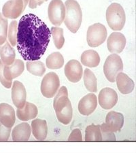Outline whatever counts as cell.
Masks as SVG:
<instances>
[{
	"instance_id": "obj_1",
	"label": "cell",
	"mask_w": 136,
	"mask_h": 153,
	"mask_svg": "<svg viewBox=\"0 0 136 153\" xmlns=\"http://www.w3.org/2000/svg\"><path fill=\"white\" fill-rule=\"evenodd\" d=\"M51 36V30L38 16L25 14L18 25L17 50L25 60H39L45 53Z\"/></svg>"
},
{
	"instance_id": "obj_2",
	"label": "cell",
	"mask_w": 136,
	"mask_h": 153,
	"mask_svg": "<svg viewBox=\"0 0 136 153\" xmlns=\"http://www.w3.org/2000/svg\"><path fill=\"white\" fill-rule=\"evenodd\" d=\"M53 107L59 121L64 125H68L72 119L73 110L65 86H62L59 90L54 99Z\"/></svg>"
},
{
	"instance_id": "obj_3",
	"label": "cell",
	"mask_w": 136,
	"mask_h": 153,
	"mask_svg": "<svg viewBox=\"0 0 136 153\" xmlns=\"http://www.w3.org/2000/svg\"><path fill=\"white\" fill-rule=\"evenodd\" d=\"M64 23L71 33H76L80 29L82 21L80 6L76 0H66Z\"/></svg>"
},
{
	"instance_id": "obj_4",
	"label": "cell",
	"mask_w": 136,
	"mask_h": 153,
	"mask_svg": "<svg viewBox=\"0 0 136 153\" xmlns=\"http://www.w3.org/2000/svg\"><path fill=\"white\" fill-rule=\"evenodd\" d=\"M106 21L114 31H120L124 27L126 16L124 9L120 4L112 3L106 10Z\"/></svg>"
},
{
	"instance_id": "obj_5",
	"label": "cell",
	"mask_w": 136,
	"mask_h": 153,
	"mask_svg": "<svg viewBox=\"0 0 136 153\" xmlns=\"http://www.w3.org/2000/svg\"><path fill=\"white\" fill-rule=\"evenodd\" d=\"M123 70V63L120 56L112 54L108 56L103 65V72L108 81L114 82L117 74Z\"/></svg>"
},
{
	"instance_id": "obj_6",
	"label": "cell",
	"mask_w": 136,
	"mask_h": 153,
	"mask_svg": "<svg viewBox=\"0 0 136 153\" xmlns=\"http://www.w3.org/2000/svg\"><path fill=\"white\" fill-rule=\"evenodd\" d=\"M107 36V29L103 25L99 23L93 24L88 27L86 34L88 45L93 48L97 47L104 42Z\"/></svg>"
},
{
	"instance_id": "obj_7",
	"label": "cell",
	"mask_w": 136,
	"mask_h": 153,
	"mask_svg": "<svg viewBox=\"0 0 136 153\" xmlns=\"http://www.w3.org/2000/svg\"><path fill=\"white\" fill-rule=\"evenodd\" d=\"M60 80L58 75L54 72H49L43 78L41 83V93L44 97L53 98L57 93Z\"/></svg>"
},
{
	"instance_id": "obj_8",
	"label": "cell",
	"mask_w": 136,
	"mask_h": 153,
	"mask_svg": "<svg viewBox=\"0 0 136 153\" xmlns=\"http://www.w3.org/2000/svg\"><path fill=\"white\" fill-rule=\"evenodd\" d=\"M48 16L51 23L60 26L65 16V6L61 0H52L48 5Z\"/></svg>"
},
{
	"instance_id": "obj_9",
	"label": "cell",
	"mask_w": 136,
	"mask_h": 153,
	"mask_svg": "<svg viewBox=\"0 0 136 153\" xmlns=\"http://www.w3.org/2000/svg\"><path fill=\"white\" fill-rule=\"evenodd\" d=\"M28 2L29 0H9L2 8L3 16L7 19H17L25 10Z\"/></svg>"
},
{
	"instance_id": "obj_10",
	"label": "cell",
	"mask_w": 136,
	"mask_h": 153,
	"mask_svg": "<svg viewBox=\"0 0 136 153\" xmlns=\"http://www.w3.org/2000/svg\"><path fill=\"white\" fill-rule=\"evenodd\" d=\"M99 103L105 110H110L115 106L118 102V95L111 88H104L99 93Z\"/></svg>"
},
{
	"instance_id": "obj_11",
	"label": "cell",
	"mask_w": 136,
	"mask_h": 153,
	"mask_svg": "<svg viewBox=\"0 0 136 153\" xmlns=\"http://www.w3.org/2000/svg\"><path fill=\"white\" fill-rule=\"evenodd\" d=\"M65 74L71 82L77 83L81 80L83 74V70L78 61L72 59L68 61L65 66Z\"/></svg>"
},
{
	"instance_id": "obj_12",
	"label": "cell",
	"mask_w": 136,
	"mask_h": 153,
	"mask_svg": "<svg viewBox=\"0 0 136 153\" xmlns=\"http://www.w3.org/2000/svg\"><path fill=\"white\" fill-rule=\"evenodd\" d=\"M97 106V98L94 93H88L80 100L78 111L82 115L89 116L93 114Z\"/></svg>"
},
{
	"instance_id": "obj_13",
	"label": "cell",
	"mask_w": 136,
	"mask_h": 153,
	"mask_svg": "<svg viewBox=\"0 0 136 153\" xmlns=\"http://www.w3.org/2000/svg\"><path fill=\"white\" fill-rule=\"evenodd\" d=\"M126 45V38L123 33L113 32L109 36L107 41L108 51L111 53H122Z\"/></svg>"
},
{
	"instance_id": "obj_14",
	"label": "cell",
	"mask_w": 136,
	"mask_h": 153,
	"mask_svg": "<svg viewBox=\"0 0 136 153\" xmlns=\"http://www.w3.org/2000/svg\"><path fill=\"white\" fill-rule=\"evenodd\" d=\"M26 99V89L23 83L14 81L12 87V100L14 105L19 109H21L25 105Z\"/></svg>"
},
{
	"instance_id": "obj_15",
	"label": "cell",
	"mask_w": 136,
	"mask_h": 153,
	"mask_svg": "<svg viewBox=\"0 0 136 153\" xmlns=\"http://www.w3.org/2000/svg\"><path fill=\"white\" fill-rule=\"evenodd\" d=\"M15 111L8 103H0V123L5 127L12 128L15 123Z\"/></svg>"
},
{
	"instance_id": "obj_16",
	"label": "cell",
	"mask_w": 136,
	"mask_h": 153,
	"mask_svg": "<svg viewBox=\"0 0 136 153\" xmlns=\"http://www.w3.org/2000/svg\"><path fill=\"white\" fill-rule=\"evenodd\" d=\"M105 124L106 127L111 131H119L124 125V117L121 113L111 111L106 116Z\"/></svg>"
},
{
	"instance_id": "obj_17",
	"label": "cell",
	"mask_w": 136,
	"mask_h": 153,
	"mask_svg": "<svg viewBox=\"0 0 136 153\" xmlns=\"http://www.w3.org/2000/svg\"><path fill=\"white\" fill-rule=\"evenodd\" d=\"M25 70L24 63L22 60L16 59L14 63L10 65H4V75L6 79L11 80L21 75Z\"/></svg>"
},
{
	"instance_id": "obj_18",
	"label": "cell",
	"mask_w": 136,
	"mask_h": 153,
	"mask_svg": "<svg viewBox=\"0 0 136 153\" xmlns=\"http://www.w3.org/2000/svg\"><path fill=\"white\" fill-rule=\"evenodd\" d=\"M31 129L28 123H23L16 125L12 132V138L14 142L28 141L31 136Z\"/></svg>"
},
{
	"instance_id": "obj_19",
	"label": "cell",
	"mask_w": 136,
	"mask_h": 153,
	"mask_svg": "<svg viewBox=\"0 0 136 153\" xmlns=\"http://www.w3.org/2000/svg\"><path fill=\"white\" fill-rule=\"evenodd\" d=\"M117 87L123 95H127L132 93L135 88L134 82L125 73L119 72L116 77Z\"/></svg>"
},
{
	"instance_id": "obj_20",
	"label": "cell",
	"mask_w": 136,
	"mask_h": 153,
	"mask_svg": "<svg viewBox=\"0 0 136 153\" xmlns=\"http://www.w3.org/2000/svg\"><path fill=\"white\" fill-rule=\"evenodd\" d=\"M38 114V110L36 106L33 103L27 102L24 107L21 109H17L16 115L20 120L28 121L36 118Z\"/></svg>"
},
{
	"instance_id": "obj_21",
	"label": "cell",
	"mask_w": 136,
	"mask_h": 153,
	"mask_svg": "<svg viewBox=\"0 0 136 153\" xmlns=\"http://www.w3.org/2000/svg\"><path fill=\"white\" fill-rule=\"evenodd\" d=\"M31 131L36 140H45L48 134V126L46 120L39 118L33 120L31 123Z\"/></svg>"
},
{
	"instance_id": "obj_22",
	"label": "cell",
	"mask_w": 136,
	"mask_h": 153,
	"mask_svg": "<svg viewBox=\"0 0 136 153\" xmlns=\"http://www.w3.org/2000/svg\"><path fill=\"white\" fill-rule=\"evenodd\" d=\"M0 57L4 65H10L14 63L16 57V53L14 49L6 42L2 45H0Z\"/></svg>"
},
{
	"instance_id": "obj_23",
	"label": "cell",
	"mask_w": 136,
	"mask_h": 153,
	"mask_svg": "<svg viewBox=\"0 0 136 153\" xmlns=\"http://www.w3.org/2000/svg\"><path fill=\"white\" fill-rule=\"evenodd\" d=\"M81 62L86 67L96 68L100 63V56L95 51H86L82 54Z\"/></svg>"
},
{
	"instance_id": "obj_24",
	"label": "cell",
	"mask_w": 136,
	"mask_h": 153,
	"mask_svg": "<svg viewBox=\"0 0 136 153\" xmlns=\"http://www.w3.org/2000/svg\"><path fill=\"white\" fill-rule=\"evenodd\" d=\"M64 65V58L59 52H54L51 54L46 60V67L51 70L60 69Z\"/></svg>"
},
{
	"instance_id": "obj_25",
	"label": "cell",
	"mask_w": 136,
	"mask_h": 153,
	"mask_svg": "<svg viewBox=\"0 0 136 153\" xmlns=\"http://www.w3.org/2000/svg\"><path fill=\"white\" fill-rule=\"evenodd\" d=\"M83 78L84 84H85L86 89L91 93L97 92V78H96L93 71L88 68L85 69Z\"/></svg>"
},
{
	"instance_id": "obj_26",
	"label": "cell",
	"mask_w": 136,
	"mask_h": 153,
	"mask_svg": "<svg viewBox=\"0 0 136 153\" xmlns=\"http://www.w3.org/2000/svg\"><path fill=\"white\" fill-rule=\"evenodd\" d=\"M85 141H102L100 125H91L88 126L85 130Z\"/></svg>"
},
{
	"instance_id": "obj_27",
	"label": "cell",
	"mask_w": 136,
	"mask_h": 153,
	"mask_svg": "<svg viewBox=\"0 0 136 153\" xmlns=\"http://www.w3.org/2000/svg\"><path fill=\"white\" fill-rule=\"evenodd\" d=\"M27 70L29 73L36 76H42L46 71L45 65L39 61H27Z\"/></svg>"
},
{
	"instance_id": "obj_28",
	"label": "cell",
	"mask_w": 136,
	"mask_h": 153,
	"mask_svg": "<svg viewBox=\"0 0 136 153\" xmlns=\"http://www.w3.org/2000/svg\"><path fill=\"white\" fill-rule=\"evenodd\" d=\"M51 34L53 36L54 45L57 49H61L65 43V38L63 36V30L60 27H52Z\"/></svg>"
},
{
	"instance_id": "obj_29",
	"label": "cell",
	"mask_w": 136,
	"mask_h": 153,
	"mask_svg": "<svg viewBox=\"0 0 136 153\" xmlns=\"http://www.w3.org/2000/svg\"><path fill=\"white\" fill-rule=\"evenodd\" d=\"M8 20L4 18L3 14L0 13V45H2L6 42L8 36Z\"/></svg>"
},
{
	"instance_id": "obj_30",
	"label": "cell",
	"mask_w": 136,
	"mask_h": 153,
	"mask_svg": "<svg viewBox=\"0 0 136 153\" xmlns=\"http://www.w3.org/2000/svg\"><path fill=\"white\" fill-rule=\"evenodd\" d=\"M17 29H18V23L16 21H12L10 24L8 29V40L12 46L16 45V37H17Z\"/></svg>"
},
{
	"instance_id": "obj_31",
	"label": "cell",
	"mask_w": 136,
	"mask_h": 153,
	"mask_svg": "<svg viewBox=\"0 0 136 153\" xmlns=\"http://www.w3.org/2000/svg\"><path fill=\"white\" fill-rule=\"evenodd\" d=\"M100 129L102 135V141H116L114 134L106 127L105 123L100 125Z\"/></svg>"
},
{
	"instance_id": "obj_32",
	"label": "cell",
	"mask_w": 136,
	"mask_h": 153,
	"mask_svg": "<svg viewBox=\"0 0 136 153\" xmlns=\"http://www.w3.org/2000/svg\"><path fill=\"white\" fill-rule=\"evenodd\" d=\"M11 128L5 127L0 123V142H7L10 136Z\"/></svg>"
},
{
	"instance_id": "obj_33",
	"label": "cell",
	"mask_w": 136,
	"mask_h": 153,
	"mask_svg": "<svg viewBox=\"0 0 136 153\" xmlns=\"http://www.w3.org/2000/svg\"><path fill=\"white\" fill-rule=\"evenodd\" d=\"M4 64L2 63L1 59H0V82L1 83V85H3L5 88H11L12 85V81L8 80L7 79L5 78L4 75Z\"/></svg>"
},
{
	"instance_id": "obj_34",
	"label": "cell",
	"mask_w": 136,
	"mask_h": 153,
	"mask_svg": "<svg viewBox=\"0 0 136 153\" xmlns=\"http://www.w3.org/2000/svg\"><path fill=\"white\" fill-rule=\"evenodd\" d=\"M82 140V137L80 130L79 129H74L68 138V141L81 142Z\"/></svg>"
},
{
	"instance_id": "obj_35",
	"label": "cell",
	"mask_w": 136,
	"mask_h": 153,
	"mask_svg": "<svg viewBox=\"0 0 136 153\" xmlns=\"http://www.w3.org/2000/svg\"><path fill=\"white\" fill-rule=\"evenodd\" d=\"M48 0H29V7L31 9H35L38 6H40L44 2L47 1Z\"/></svg>"
}]
</instances>
